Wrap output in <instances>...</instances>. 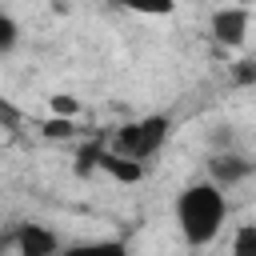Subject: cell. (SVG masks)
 <instances>
[{"label": "cell", "instance_id": "1", "mask_svg": "<svg viewBox=\"0 0 256 256\" xmlns=\"http://www.w3.org/2000/svg\"><path fill=\"white\" fill-rule=\"evenodd\" d=\"M228 216V196L220 184L212 180H192L188 188H180L176 196V224L188 248H208Z\"/></svg>", "mask_w": 256, "mask_h": 256}, {"label": "cell", "instance_id": "2", "mask_svg": "<svg viewBox=\"0 0 256 256\" xmlns=\"http://www.w3.org/2000/svg\"><path fill=\"white\" fill-rule=\"evenodd\" d=\"M172 132V120L168 116H144V120H132L124 128H116L112 136V152L120 160H132V164H144L152 152H160V144L168 140Z\"/></svg>", "mask_w": 256, "mask_h": 256}, {"label": "cell", "instance_id": "3", "mask_svg": "<svg viewBox=\"0 0 256 256\" xmlns=\"http://www.w3.org/2000/svg\"><path fill=\"white\" fill-rule=\"evenodd\" d=\"M12 244H16V256H60V240L52 228L44 224H20L12 232Z\"/></svg>", "mask_w": 256, "mask_h": 256}, {"label": "cell", "instance_id": "4", "mask_svg": "<svg viewBox=\"0 0 256 256\" xmlns=\"http://www.w3.org/2000/svg\"><path fill=\"white\" fill-rule=\"evenodd\" d=\"M252 168H256V164H252V160H244V156H236V152H216V156L208 160V180H212V184H220V188L228 192V188H232V184H240Z\"/></svg>", "mask_w": 256, "mask_h": 256}, {"label": "cell", "instance_id": "5", "mask_svg": "<svg viewBox=\"0 0 256 256\" xmlns=\"http://www.w3.org/2000/svg\"><path fill=\"white\" fill-rule=\"evenodd\" d=\"M244 32H248V8H216L212 12V36L228 48L244 44Z\"/></svg>", "mask_w": 256, "mask_h": 256}, {"label": "cell", "instance_id": "6", "mask_svg": "<svg viewBox=\"0 0 256 256\" xmlns=\"http://www.w3.org/2000/svg\"><path fill=\"white\" fill-rule=\"evenodd\" d=\"M92 156H96V168H104V172H112L116 180H140V172H144V164H132V160H120L116 152H104V148H92Z\"/></svg>", "mask_w": 256, "mask_h": 256}, {"label": "cell", "instance_id": "7", "mask_svg": "<svg viewBox=\"0 0 256 256\" xmlns=\"http://www.w3.org/2000/svg\"><path fill=\"white\" fill-rule=\"evenodd\" d=\"M60 256H132L124 240H84V244H68Z\"/></svg>", "mask_w": 256, "mask_h": 256}, {"label": "cell", "instance_id": "8", "mask_svg": "<svg viewBox=\"0 0 256 256\" xmlns=\"http://www.w3.org/2000/svg\"><path fill=\"white\" fill-rule=\"evenodd\" d=\"M228 256H256V224H240L236 228Z\"/></svg>", "mask_w": 256, "mask_h": 256}, {"label": "cell", "instance_id": "9", "mask_svg": "<svg viewBox=\"0 0 256 256\" xmlns=\"http://www.w3.org/2000/svg\"><path fill=\"white\" fill-rule=\"evenodd\" d=\"M16 40H20V24H16L8 12H0V52H8Z\"/></svg>", "mask_w": 256, "mask_h": 256}, {"label": "cell", "instance_id": "10", "mask_svg": "<svg viewBox=\"0 0 256 256\" xmlns=\"http://www.w3.org/2000/svg\"><path fill=\"white\" fill-rule=\"evenodd\" d=\"M56 112H76V100H56Z\"/></svg>", "mask_w": 256, "mask_h": 256}]
</instances>
